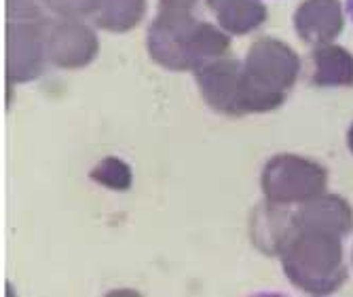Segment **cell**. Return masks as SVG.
Here are the masks:
<instances>
[{
    "mask_svg": "<svg viewBox=\"0 0 353 297\" xmlns=\"http://www.w3.org/2000/svg\"><path fill=\"white\" fill-rule=\"evenodd\" d=\"M347 13H349V17L353 21V0H347Z\"/></svg>",
    "mask_w": 353,
    "mask_h": 297,
    "instance_id": "obj_1",
    "label": "cell"
}]
</instances>
